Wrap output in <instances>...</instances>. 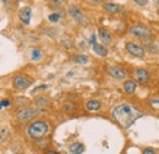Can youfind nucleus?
I'll return each mask as SVG.
<instances>
[{
  "instance_id": "f257e3e1",
  "label": "nucleus",
  "mask_w": 159,
  "mask_h": 154,
  "mask_svg": "<svg viewBox=\"0 0 159 154\" xmlns=\"http://www.w3.org/2000/svg\"><path fill=\"white\" fill-rule=\"evenodd\" d=\"M113 117L119 122L120 125L125 129H129L137 119L142 116V113L137 108L132 106L129 103L118 105L113 109Z\"/></svg>"
},
{
  "instance_id": "f03ea898",
  "label": "nucleus",
  "mask_w": 159,
  "mask_h": 154,
  "mask_svg": "<svg viewBox=\"0 0 159 154\" xmlns=\"http://www.w3.org/2000/svg\"><path fill=\"white\" fill-rule=\"evenodd\" d=\"M48 130H49V127H48L47 122L40 121V120L39 121H34L28 127V136L32 137V138L38 139V138H42V137L47 135Z\"/></svg>"
},
{
  "instance_id": "7ed1b4c3",
  "label": "nucleus",
  "mask_w": 159,
  "mask_h": 154,
  "mask_svg": "<svg viewBox=\"0 0 159 154\" xmlns=\"http://www.w3.org/2000/svg\"><path fill=\"white\" fill-rule=\"evenodd\" d=\"M130 33L137 38H149L152 37L153 32L151 28H148L147 26H143V25H135V26H131L130 27Z\"/></svg>"
},
{
  "instance_id": "20e7f679",
  "label": "nucleus",
  "mask_w": 159,
  "mask_h": 154,
  "mask_svg": "<svg viewBox=\"0 0 159 154\" xmlns=\"http://www.w3.org/2000/svg\"><path fill=\"white\" fill-rule=\"evenodd\" d=\"M37 114H38V110L34 109V108H30V106L28 108H22L16 114V120L19 122H27L31 119H33Z\"/></svg>"
},
{
  "instance_id": "39448f33",
  "label": "nucleus",
  "mask_w": 159,
  "mask_h": 154,
  "mask_svg": "<svg viewBox=\"0 0 159 154\" xmlns=\"http://www.w3.org/2000/svg\"><path fill=\"white\" fill-rule=\"evenodd\" d=\"M12 83H14V87H15V88L23 91V89L28 88V87L31 86V83H32V82H31V79H30L27 76H23V75H17V76L14 77Z\"/></svg>"
},
{
  "instance_id": "423d86ee",
  "label": "nucleus",
  "mask_w": 159,
  "mask_h": 154,
  "mask_svg": "<svg viewBox=\"0 0 159 154\" xmlns=\"http://www.w3.org/2000/svg\"><path fill=\"white\" fill-rule=\"evenodd\" d=\"M125 48H126V50H127L130 54H132V55H135V57H137V58H143V57L146 55V50H144L142 47H139V44H136V43L127 42L126 45H125Z\"/></svg>"
},
{
  "instance_id": "0eeeda50",
  "label": "nucleus",
  "mask_w": 159,
  "mask_h": 154,
  "mask_svg": "<svg viewBox=\"0 0 159 154\" xmlns=\"http://www.w3.org/2000/svg\"><path fill=\"white\" fill-rule=\"evenodd\" d=\"M108 74L111 77L116 78V79H124L125 77L127 76L126 75V71L122 70L121 67H118V66H110V67H108Z\"/></svg>"
},
{
  "instance_id": "6e6552de",
  "label": "nucleus",
  "mask_w": 159,
  "mask_h": 154,
  "mask_svg": "<svg viewBox=\"0 0 159 154\" xmlns=\"http://www.w3.org/2000/svg\"><path fill=\"white\" fill-rule=\"evenodd\" d=\"M31 16H32V10H31V7H28V6L21 9L20 12H19V17H20V20L25 25H28V23H30Z\"/></svg>"
},
{
  "instance_id": "1a4fd4ad",
  "label": "nucleus",
  "mask_w": 159,
  "mask_h": 154,
  "mask_svg": "<svg viewBox=\"0 0 159 154\" xmlns=\"http://www.w3.org/2000/svg\"><path fill=\"white\" fill-rule=\"evenodd\" d=\"M69 14H70V16L75 20L76 22H82L83 21V12L80 10L77 6H75V5H72V6L69 7Z\"/></svg>"
},
{
  "instance_id": "9d476101",
  "label": "nucleus",
  "mask_w": 159,
  "mask_h": 154,
  "mask_svg": "<svg viewBox=\"0 0 159 154\" xmlns=\"http://www.w3.org/2000/svg\"><path fill=\"white\" fill-rule=\"evenodd\" d=\"M135 76H136L139 83H147L148 79H149V72L144 69H137L135 71Z\"/></svg>"
},
{
  "instance_id": "9b49d317",
  "label": "nucleus",
  "mask_w": 159,
  "mask_h": 154,
  "mask_svg": "<svg viewBox=\"0 0 159 154\" xmlns=\"http://www.w3.org/2000/svg\"><path fill=\"white\" fill-rule=\"evenodd\" d=\"M137 89V82L134 81V79H127L125 81L124 83V91L127 93V94H134Z\"/></svg>"
},
{
  "instance_id": "f8f14e48",
  "label": "nucleus",
  "mask_w": 159,
  "mask_h": 154,
  "mask_svg": "<svg viewBox=\"0 0 159 154\" xmlns=\"http://www.w3.org/2000/svg\"><path fill=\"white\" fill-rule=\"evenodd\" d=\"M103 7L109 14H118V12L121 11V6L119 4H115V2H105L103 5Z\"/></svg>"
},
{
  "instance_id": "ddd939ff",
  "label": "nucleus",
  "mask_w": 159,
  "mask_h": 154,
  "mask_svg": "<svg viewBox=\"0 0 159 154\" xmlns=\"http://www.w3.org/2000/svg\"><path fill=\"white\" fill-rule=\"evenodd\" d=\"M102 106L99 100H96V99H91L86 103V109L88 111H98Z\"/></svg>"
},
{
  "instance_id": "4468645a",
  "label": "nucleus",
  "mask_w": 159,
  "mask_h": 154,
  "mask_svg": "<svg viewBox=\"0 0 159 154\" xmlns=\"http://www.w3.org/2000/svg\"><path fill=\"white\" fill-rule=\"evenodd\" d=\"M98 36H99V38L104 42V43H107V44H109V43H111V34H110V32L108 31V29H105V28H99V31H98Z\"/></svg>"
},
{
  "instance_id": "2eb2a0df",
  "label": "nucleus",
  "mask_w": 159,
  "mask_h": 154,
  "mask_svg": "<svg viewBox=\"0 0 159 154\" xmlns=\"http://www.w3.org/2000/svg\"><path fill=\"white\" fill-rule=\"evenodd\" d=\"M93 52L97 54V55H99V57H107L108 55V49H107V47L105 45H102V44H94L93 45Z\"/></svg>"
},
{
  "instance_id": "dca6fc26",
  "label": "nucleus",
  "mask_w": 159,
  "mask_h": 154,
  "mask_svg": "<svg viewBox=\"0 0 159 154\" xmlns=\"http://www.w3.org/2000/svg\"><path fill=\"white\" fill-rule=\"evenodd\" d=\"M84 151V146L80 142H75L70 146V152L74 154H82Z\"/></svg>"
},
{
  "instance_id": "f3484780",
  "label": "nucleus",
  "mask_w": 159,
  "mask_h": 154,
  "mask_svg": "<svg viewBox=\"0 0 159 154\" xmlns=\"http://www.w3.org/2000/svg\"><path fill=\"white\" fill-rule=\"evenodd\" d=\"M36 104H37V108L39 109H44L47 108V104H48V99L45 97H38L36 99Z\"/></svg>"
},
{
  "instance_id": "a211bd4d",
  "label": "nucleus",
  "mask_w": 159,
  "mask_h": 154,
  "mask_svg": "<svg viewBox=\"0 0 159 154\" xmlns=\"http://www.w3.org/2000/svg\"><path fill=\"white\" fill-rule=\"evenodd\" d=\"M32 60H40V59L43 58V53H42V50L38 49V48H33L32 49Z\"/></svg>"
},
{
  "instance_id": "6ab92c4d",
  "label": "nucleus",
  "mask_w": 159,
  "mask_h": 154,
  "mask_svg": "<svg viewBox=\"0 0 159 154\" xmlns=\"http://www.w3.org/2000/svg\"><path fill=\"white\" fill-rule=\"evenodd\" d=\"M75 61L79 62V64H87L88 62V57L87 55H83V54H80V55H76L75 57Z\"/></svg>"
},
{
  "instance_id": "aec40b11",
  "label": "nucleus",
  "mask_w": 159,
  "mask_h": 154,
  "mask_svg": "<svg viewBox=\"0 0 159 154\" xmlns=\"http://www.w3.org/2000/svg\"><path fill=\"white\" fill-rule=\"evenodd\" d=\"M61 17V14L60 12H54V14H50L49 15V21L50 22H58Z\"/></svg>"
},
{
  "instance_id": "412c9836",
  "label": "nucleus",
  "mask_w": 159,
  "mask_h": 154,
  "mask_svg": "<svg viewBox=\"0 0 159 154\" xmlns=\"http://www.w3.org/2000/svg\"><path fill=\"white\" fill-rule=\"evenodd\" d=\"M10 105V100H1L0 102V109H2V108H6V106H9Z\"/></svg>"
},
{
  "instance_id": "4be33fe9",
  "label": "nucleus",
  "mask_w": 159,
  "mask_h": 154,
  "mask_svg": "<svg viewBox=\"0 0 159 154\" xmlns=\"http://www.w3.org/2000/svg\"><path fill=\"white\" fill-rule=\"evenodd\" d=\"M142 154H156V151L153 148H146V149H143Z\"/></svg>"
},
{
  "instance_id": "5701e85b",
  "label": "nucleus",
  "mask_w": 159,
  "mask_h": 154,
  "mask_svg": "<svg viewBox=\"0 0 159 154\" xmlns=\"http://www.w3.org/2000/svg\"><path fill=\"white\" fill-rule=\"evenodd\" d=\"M135 2H136L137 5H139V6H144V5H146L148 1H147V0H144V1H142V0H136Z\"/></svg>"
},
{
  "instance_id": "b1692460",
  "label": "nucleus",
  "mask_w": 159,
  "mask_h": 154,
  "mask_svg": "<svg viewBox=\"0 0 159 154\" xmlns=\"http://www.w3.org/2000/svg\"><path fill=\"white\" fill-rule=\"evenodd\" d=\"M44 154H59V153H58L57 151H52V149H50V151H47Z\"/></svg>"
},
{
  "instance_id": "393cba45",
  "label": "nucleus",
  "mask_w": 159,
  "mask_h": 154,
  "mask_svg": "<svg viewBox=\"0 0 159 154\" xmlns=\"http://www.w3.org/2000/svg\"><path fill=\"white\" fill-rule=\"evenodd\" d=\"M52 4H53V5H62L64 1H52Z\"/></svg>"
},
{
  "instance_id": "a878e982",
  "label": "nucleus",
  "mask_w": 159,
  "mask_h": 154,
  "mask_svg": "<svg viewBox=\"0 0 159 154\" xmlns=\"http://www.w3.org/2000/svg\"><path fill=\"white\" fill-rule=\"evenodd\" d=\"M91 43H92L93 45L96 44V36H94V34H93V36H92V38H91Z\"/></svg>"
}]
</instances>
